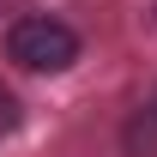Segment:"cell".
Here are the masks:
<instances>
[{"mask_svg":"<svg viewBox=\"0 0 157 157\" xmlns=\"http://www.w3.org/2000/svg\"><path fill=\"white\" fill-rule=\"evenodd\" d=\"M6 55L24 73H67L78 60V30L67 18H48V12H24L6 30Z\"/></svg>","mask_w":157,"mask_h":157,"instance_id":"6da1fadb","label":"cell"},{"mask_svg":"<svg viewBox=\"0 0 157 157\" xmlns=\"http://www.w3.org/2000/svg\"><path fill=\"white\" fill-rule=\"evenodd\" d=\"M151 115H157V97H151Z\"/></svg>","mask_w":157,"mask_h":157,"instance_id":"3957f363","label":"cell"},{"mask_svg":"<svg viewBox=\"0 0 157 157\" xmlns=\"http://www.w3.org/2000/svg\"><path fill=\"white\" fill-rule=\"evenodd\" d=\"M18 121H24V103L12 97V91H6V85H0V145H6V139L18 133Z\"/></svg>","mask_w":157,"mask_h":157,"instance_id":"7a4b0ae2","label":"cell"}]
</instances>
